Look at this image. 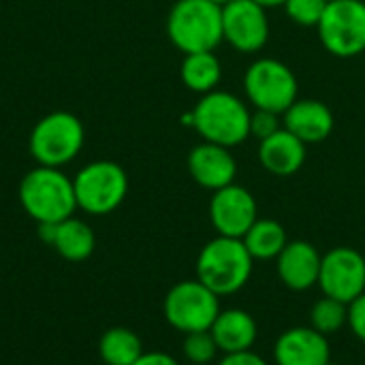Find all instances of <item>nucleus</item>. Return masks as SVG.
Returning a JSON list of instances; mask_svg holds the SVG:
<instances>
[{"mask_svg":"<svg viewBox=\"0 0 365 365\" xmlns=\"http://www.w3.org/2000/svg\"><path fill=\"white\" fill-rule=\"evenodd\" d=\"M282 126L293 133L299 141L306 145L310 143H323L327 137H331L336 118L329 105L314 98H297L284 113H282Z\"/></svg>","mask_w":365,"mask_h":365,"instance_id":"dca6fc26","label":"nucleus"},{"mask_svg":"<svg viewBox=\"0 0 365 365\" xmlns=\"http://www.w3.org/2000/svg\"><path fill=\"white\" fill-rule=\"evenodd\" d=\"M220 310V297L197 278L171 287L163 302L167 323L184 336L210 329Z\"/></svg>","mask_w":365,"mask_h":365,"instance_id":"6e6552de","label":"nucleus"},{"mask_svg":"<svg viewBox=\"0 0 365 365\" xmlns=\"http://www.w3.org/2000/svg\"><path fill=\"white\" fill-rule=\"evenodd\" d=\"M257 199L248 188L240 184H229L212 192L210 220L218 235L242 240L248 233V229L257 222Z\"/></svg>","mask_w":365,"mask_h":365,"instance_id":"f8f14e48","label":"nucleus"},{"mask_svg":"<svg viewBox=\"0 0 365 365\" xmlns=\"http://www.w3.org/2000/svg\"><path fill=\"white\" fill-rule=\"evenodd\" d=\"M19 201L26 214L43 222H62L77 210L73 180L56 167H43L28 171L19 184Z\"/></svg>","mask_w":365,"mask_h":365,"instance_id":"7ed1b4c3","label":"nucleus"},{"mask_svg":"<svg viewBox=\"0 0 365 365\" xmlns=\"http://www.w3.org/2000/svg\"><path fill=\"white\" fill-rule=\"evenodd\" d=\"M77 207L92 216L115 212L128 192L126 171L113 160H94L73 180Z\"/></svg>","mask_w":365,"mask_h":365,"instance_id":"423d86ee","label":"nucleus"},{"mask_svg":"<svg viewBox=\"0 0 365 365\" xmlns=\"http://www.w3.org/2000/svg\"><path fill=\"white\" fill-rule=\"evenodd\" d=\"M319 287L323 295L342 304L355 302L365 293V257L349 246H336L321 259Z\"/></svg>","mask_w":365,"mask_h":365,"instance_id":"9d476101","label":"nucleus"},{"mask_svg":"<svg viewBox=\"0 0 365 365\" xmlns=\"http://www.w3.org/2000/svg\"><path fill=\"white\" fill-rule=\"evenodd\" d=\"M218 365H269L259 353L255 351H244V353H231L222 355Z\"/></svg>","mask_w":365,"mask_h":365,"instance_id":"cd10ccee","label":"nucleus"},{"mask_svg":"<svg viewBox=\"0 0 365 365\" xmlns=\"http://www.w3.org/2000/svg\"><path fill=\"white\" fill-rule=\"evenodd\" d=\"M255 261H276L289 244L287 229L274 218H257V222L242 237Z\"/></svg>","mask_w":365,"mask_h":365,"instance_id":"412c9836","label":"nucleus"},{"mask_svg":"<svg viewBox=\"0 0 365 365\" xmlns=\"http://www.w3.org/2000/svg\"><path fill=\"white\" fill-rule=\"evenodd\" d=\"M297 77L293 68L276 58L255 60L244 75V92L255 109L284 113L297 101Z\"/></svg>","mask_w":365,"mask_h":365,"instance_id":"0eeeda50","label":"nucleus"},{"mask_svg":"<svg viewBox=\"0 0 365 365\" xmlns=\"http://www.w3.org/2000/svg\"><path fill=\"white\" fill-rule=\"evenodd\" d=\"M143 353L141 338L128 327H111L98 342V355L105 365H135Z\"/></svg>","mask_w":365,"mask_h":365,"instance_id":"4be33fe9","label":"nucleus"},{"mask_svg":"<svg viewBox=\"0 0 365 365\" xmlns=\"http://www.w3.org/2000/svg\"><path fill=\"white\" fill-rule=\"evenodd\" d=\"M306 148L308 145L304 141H299L293 133H289L282 126L276 135L259 141V163L272 175L291 178L297 171H302L308 156Z\"/></svg>","mask_w":365,"mask_h":365,"instance_id":"f3484780","label":"nucleus"},{"mask_svg":"<svg viewBox=\"0 0 365 365\" xmlns=\"http://www.w3.org/2000/svg\"><path fill=\"white\" fill-rule=\"evenodd\" d=\"M325 365H342V364H336V361H327Z\"/></svg>","mask_w":365,"mask_h":365,"instance_id":"2f4dec72","label":"nucleus"},{"mask_svg":"<svg viewBox=\"0 0 365 365\" xmlns=\"http://www.w3.org/2000/svg\"><path fill=\"white\" fill-rule=\"evenodd\" d=\"M169 41L186 56L214 51L222 36V6L212 0H178L167 17Z\"/></svg>","mask_w":365,"mask_h":365,"instance_id":"20e7f679","label":"nucleus"},{"mask_svg":"<svg viewBox=\"0 0 365 365\" xmlns=\"http://www.w3.org/2000/svg\"><path fill=\"white\" fill-rule=\"evenodd\" d=\"M346 321H349V306L334 297L323 295L310 308V327L327 338L338 334L346 325Z\"/></svg>","mask_w":365,"mask_h":365,"instance_id":"5701e85b","label":"nucleus"},{"mask_svg":"<svg viewBox=\"0 0 365 365\" xmlns=\"http://www.w3.org/2000/svg\"><path fill=\"white\" fill-rule=\"evenodd\" d=\"M212 2H216V4H220V6H225V4H229L231 0H212Z\"/></svg>","mask_w":365,"mask_h":365,"instance_id":"7c9ffc66","label":"nucleus"},{"mask_svg":"<svg viewBox=\"0 0 365 365\" xmlns=\"http://www.w3.org/2000/svg\"><path fill=\"white\" fill-rule=\"evenodd\" d=\"M135 365H180V361L175 357L167 355V353L152 351V353H143Z\"/></svg>","mask_w":365,"mask_h":365,"instance_id":"c85d7f7f","label":"nucleus"},{"mask_svg":"<svg viewBox=\"0 0 365 365\" xmlns=\"http://www.w3.org/2000/svg\"><path fill=\"white\" fill-rule=\"evenodd\" d=\"M210 331L218 344L220 355H231L252 351L259 336V325L250 312L242 308H229L218 312Z\"/></svg>","mask_w":365,"mask_h":365,"instance_id":"a211bd4d","label":"nucleus"},{"mask_svg":"<svg viewBox=\"0 0 365 365\" xmlns=\"http://www.w3.org/2000/svg\"><path fill=\"white\" fill-rule=\"evenodd\" d=\"M86 130L77 115L68 111H53L43 115L30 133V154L43 167L71 163L83 148Z\"/></svg>","mask_w":365,"mask_h":365,"instance_id":"39448f33","label":"nucleus"},{"mask_svg":"<svg viewBox=\"0 0 365 365\" xmlns=\"http://www.w3.org/2000/svg\"><path fill=\"white\" fill-rule=\"evenodd\" d=\"M323 255L306 240H289L284 250L276 259V272L280 282L295 291L304 293L319 284Z\"/></svg>","mask_w":365,"mask_h":365,"instance_id":"2eb2a0df","label":"nucleus"},{"mask_svg":"<svg viewBox=\"0 0 365 365\" xmlns=\"http://www.w3.org/2000/svg\"><path fill=\"white\" fill-rule=\"evenodd\" d=\"M182 83L197 94H207L218 90V83L222 79V64L214 51H199V53H186L180 68Z\"/></svg>","mask_w":365,"mask_h":365,"instance_id":"aec40b11","label":"nucleus"},{"mask_svg":"<svg viewBox=\"0 0 365 365\" xmlns=\"http://www.w3.org/2000/svg\"><path fill=\"white\" fill-rule=\"evenodd\" d=\"M51 246L56 248V252L62 259L77 263V261H86L94 252L96 237H94V231L90 229V225L71 216L56 225Z\"/></svg>","mask_w":365,"mask_h":365,"instance_id":"6ab92c4d","label":"nucleus"},{"mask_svg":"<svg viewBox=\"0 0 365 365\" xmlns=\"http://www.w3.org/2000/svg\"><path fill=\"white\" fill-rule=\"evenodd\" d=\"M323 47L336 58H357L365 51V2L334 0L327 4L319 26Z\"/></svg>","mask_w":365,"mask_h":365,"instance_id":"1a4fd4ad","label":"nucleus"},{"mask_svg":"<svg viewBox=\"0 0 365 365\" xmlns=\"http://www.w3.org/2000/svg\"><path fill=\"white\" fill-rule=\"evenodd\" d=\"M346 325L351 327L353 336L357 340L365 342V293L359 295L355 302L349 304V321Z\"/></svg>","mask_w":365,"mask_h":365,"instance_id":"bb28decb","label":"nucleus"},{"mask_svg":"<svg viewBox=\"0 0 365 365\" xmlns=\"http://www.w3.org/2000/svg\"><path fill=\"white\" fill-rule=\"evenodd\" d=\"M255 259L237 237L216 235L197 255L195 272L197 280L203 282L218 297H229L242 291L252 276Z\"/></svg>","mask_w":365,"mask_h":365,"instance_id":"f257e3e1","label":"nucleus"},{"mask_svg":"<svg viewBox=\"0 0 365 365\" xmlns=\"http://www.w3.org/2000/svg\"><path fill=\"white\" fill-rule=\"evenodd\" d=\"M250 113L240 96L214 90L199 98L188 120L203 141L235 148L250 137Z\"/></svg>","mask_w":365,"mask_h":365,"instance_id":"f03ea898","label":"nucleus"},{"mask_svg":"<svg viewBox=\"0 0 365 365\" xmlns=\"http://www.w3.org/2000/svg\"><path fill=\"white\" fill-rule=\"evenodd\" d=\"M222 36L240 53H257L269 41L267 9L252 0H231L222 6Z\"/></svg>","mask_w":365,"mask_h":365,"instance_id":"9b49d317","label":"nucleus"},{"mask_svg":"<svg viewBox=\"0 0 365 365\" xmlns=\"http://www.w3.org/2000/svg\"><path fill=\"white\" fill-rule=\"evenodd\" d=\"M188 173L205 190H220L229 184H235L237 160L231 154V148L216 143H199L188 154Z\"/></svg>","mask_w":365,"mask_h":365,"instance_id":"ddd939ff","label":"nucleus"},{"mask_svg":"<svg viewBox=\"0 0 365 365\" xmlns=\"http://www.w3.org/2000/svg\"><path fill=\"white\" fill-rule=\"evenodd\" d=\"M282 128V115L265 109H255L250 113V137L257 141H263L272 135H276Z\"/></svg>","mask_w":365,"mask_h":365,"instance_id":"a878e982","label":"nucleus"},{"mask_svg":"<svg viewBox=\"0 0 365 365\" xmlns=\"http://www.w3.org/2000/svg\"><path fill=\"white\" fill-rule=\"evenodd\" d=\"M252 2H257L263 9H278V6H284L287 4V0H252Z\"/></svg>","mask_w":365,"mask_h":365,"instance_id":"c756f323","label":"nucleus"},{"mask_svg":"<svg viewBox=\"0 0 365 365\" xmlns=\"http://www.w3.org/2000/svg\"><path fill=\"white\" fill-rule=\"evenodd\" d=\"M276 365H325L331 361L329 338L308 327L282 331L274 344Z\"/></svg>","mask_w":365,"mask_h":365,"instance_id":"4468645a","label":"nucleus"},{"mask_svg":"<svg viewBox=\"0 0 365 365\" xmlns=\"http://www.w3.org/2000/svg\"><path fill=\"white\" fill-rule=\"evenodd\" d=\"M327 4V0H287L284 11L293 24L302 28H317Z\"/></svg>","mask_w":365,"mask_h":365,"instance_id":"393cba45","label":"nucleus"},{"mask_svg":"<svg viewBox=\"0 0 365 365\" xmlns=\"http://www.w3.org/2000/svg\"><path fill=\"white\" fill-rule=\"evenodd\" d=\"M327 2H334V0H327Z\"/></svg>","mask_w":365,"mask_h":365,"instance_id":"473e14b6","label":"nucleus"},{"mask_svg":"<svg viewBox=\"0 0 365 365\" xmlns=\"http://www.w3.org/2000/svg\"><path fill=\"white\" fill-rule=\"evenodd\" d=\"M182 353L192 365L212 364L220 355L218 344H216V340H214L210 329L186 334L184 342H182Z\"/></svg>","mask_w":365,"mask_h":365,"instance_id":"b1692460","label":"nucleus"}]
</instances>
